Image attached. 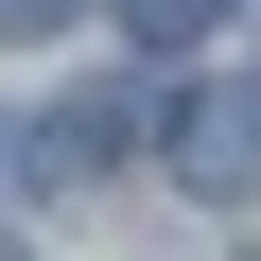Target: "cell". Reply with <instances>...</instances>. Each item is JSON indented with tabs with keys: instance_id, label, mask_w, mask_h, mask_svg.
I'll return each mask as SVG.
<instances>
[{
	"instance_id": "cell-1",
	"label": "cell",
	"mask_w": 261,
	"mask_h": 261,
	"mask_svg": "<svg viewBox=\"0 0 261 261\" xmlns=\"http://www.w3.org/2000/svg\"><path fill=\"white\" fill-rule=\"evenodd\" d=\"M122 140H140V87H70V105L35 122V157H18V174H53V192H87V174H105Z\"/></svg>"
},
{
	"instance_id": "cell-2",
	"label": "cell",
	"mask_w": 261,
	"mask_h": 261,
	"mask_svg": "<svg viewBox=\"0 0 261 261\" xmlns=\"http://www.w3.org/2000/svg\"><path fill=\"white\" fill-rule=\"evenodd\" d=\"M174 174H192V192H261V70L209 87V105L174 122Z\"/></svg>"
},
{
	"instance_id": "cell-3",
	"label": "cell",
	"mask_w": 261,
	"mask_h": 261,
	"mask_svg": "<svg viewBox=\"0 0 261 261\" xmlns=\"http://www.w3.org/2000/svg\"><path fill=\"white\" fill-rule=\"evenodd\" d=\"M122 35L140 53H192V35H226V0H122Z\"/></svg>"
},
{
	"instance_id": "cell-4",
	"label": "cell",
	"mask_w": 261,
	"mask_h": 261,
	"mask_svg": "<svg viewBox=\"0 0 261 261\" xmlns=\"http://www.w3.org/2000/svg\"><path fill=\"white\" fill-rule=\"evenodd\" d=\"M35 18H70V0H0V35H35Z\"/></svg>"
},
{
	"instance_id": "cell-5",
	"label": "cell",
	"mask_w": 261,
	"mask_h": 261,
	"mask_svg": "<svg viewBox=\"0 0 261 261\" xmlns=\"http://www.w3.org/2000/svg\"><path fill=\"white\" fill-rule=\"evenodd\" d=\"M0 261H18V244H0Z\"/></svg>"
}]
</instances>
